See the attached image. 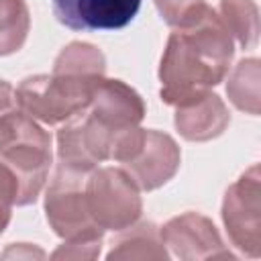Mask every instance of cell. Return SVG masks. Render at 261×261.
Returning <instances> with one entry per match:
<instances>
[{"instance_id":"1","label":"cell","mask_w":261,"mask_h":261,"mask_svg":"<svg viewBox=\"0 0 261 261\" xmlns=\"http://www.w3.org/2000/svg\"><path fill=\"white\" fill-rule=\"evenodd\" d=\"M234 55V41L214 8L173 33L167 39L159 80L161 100L181 108L204 98L224 80Z\"/></svg>"},{"instance_id":"2","label":"cell","mask_w":261,"mask_h":261,"mask_svg":"<svg viewBox=\"0 0 261 261\" xmlns=\"http://www.w3.org/2000/svg\"><path fill=\"white\" fill-rule=\"evenodd\" d=\"M104 55L88 43H69L57 55L53 71L24 77L16 92L18 108L45 124H63L82 112L104 80Z\"/></svg>"},{"instance_id":"3","label":"cell","mask_w":261,"mask_h":261,"mask_svg":"<svg viewBox=\"0 0 261 261\" xmlns=\"http://www.w3.org/2000/svg\"><path fill=\"white\" fill-rule=\"evenodd\" d=\"M0 161L18 179L20 194L16 206L37 200L51 165V135L20 108L0 118Z\"/></svg>"},{"instance_id":"4","label":"cell","mask_w":261,"mask_h":261,"mask_svg":"<svg viewBox=\"0 0 261 261\" xmlns=\"http://www.w3.org/2000/svg\"><path fill=\"white\" fill-rule=\"evenodd\" d=\"M94 167L59 161L45 196V212L51 228L65 241H100L104 230L90 216L86 179Z\"/></svg>"},{"instance_id":"5","label":"cell","mask_w":261,"mask_h":261,"mask_svg":"<svg viewBox=\"0 0 261 261\" xmlns=\"http://www.w3.org/2000/svg\"><path fill=\"white\" fill-rule=\"evenodd\" d=\"M88 210L102 230H122L137 222L143 204L139 186L122 167H94L86 179Z\"/></svg>"},{"instance_id":"6","label":"cell","mask_w":261,"mask_h":261,"mask_svg":"<svg viewBox=\"0 0 261 261\" xmlns=\"http://www.w3.org/2000/svg\"><path fill=\"white\" fill-rule=\"evenodd\" d=\"M259 165H251L228 190L222 202V220L230 243L249 257L261 253Z\"/></svg>"},{"instance_id":"7","label":"cell","mask_w":261,"mask_h":261,"mask_svg":"<svg viewBox=\"0 0 261 261\" xmlns=\"http://www.w3.org/2000/svg\"><path fill=\"white\" fill-rule=\"evenodd\" d=\"M159 232L163 245H167L179 259H232V253L224 249L216 226L198 212H186L171 218Z\"/></svg>"},{"instance_id":"8","label":"cell","mask_w":261,"mask_h":261,"mask_svg":"<svg viewBox=\"0 0 261 261\" xmlns=\"http://www.w3.org/2000/svg\"><path fill=\"white\" fill-rule=\"evenodd\" d=\"M57 20L71 31H116L126 27L143 0H51Z\"/></svg>"},{"instance_id":"9","label":"cell","mask_w":261,"mask_h":261,"mask_svg":"<svg viewBox=\"0 0 261 261\" xmlns=\"http://www.w3.org/2000/svg\"><path fill=\"white\" fill-rule=\"evenodd\" d=\"M179 165V149L175 141L159 130H145L139 153L122 163V169L135 179L139 190H155L173 177Z\"/></svg>"},{"instance_id":"10","label":"cell","mask_w":261,"mask_h":261,"mask_svg":"<svg viewBox=\"0 0 261 261\" xmlns=\"http://www.w3.org/2000/svg\"><path fill=\"white\" fill-rule=\"evenodd\" d=\"M88 112L112 133H122L139 122L145 116V104L141 96L120 80H102L94 90Z\"/></svg>"},{"instance_id":"11","label":"cell","mask_w":261,"mask_h":261,"mask_svg":"<svg viewBox=\"0 0 261 261\" xmlns=\"http://www.w3.org/2000/svg\"><path fill=\"white\" fill-rule=\"evenodd\" d=\"M230 122L224 102L208 92L194 104L181 106L175 112V128L188 141H208L218 137Z\"/></svg>"},{"instance_id":"12","label":"cell","mask_w":261,"mask_h":261,"mask_svg":"<svg viewBox=\"0 0 261 261\" xmlns=\"http://www.w3.org/2000/svg\"><path fill=\"white\" fill-rule=\"evenodd\" d=\"M108 259H165L167 251L159 228L153 222L130 224L112 241Z\"/></svg>"},{"instance_id":"13","label":"cell","mask_w":261,"mask_h":261,"mask_svg":"<svg viewBox=\"0 0 261 261\" xmlns=\"http://www.w3.org/2000/svg\"><path fill=\"white\" fill-rule=\"evenodd\" d=\"M218 16L228 29L232 41L249 49L257 43L259 35V16L253 0H220Z\"/></svg>"},{"instance_id":"14","label":"cell","mask_w":261,"mask_h":261,"mask_svg":"<svg viewBox=\"0 0 261 261\" xmlns=\"http://www.w3.org/2000/svg\"><path fill=\"white\" fill-rule=\"evenodd\" d=\"M226 94L239 110L259 114V61L255 57L237 63L228 77Z\"/></svg>"},{"instance_id":"15","label":"cell","mask_w":261,"mask_h":261,"mask_svg":"<svg viewBox=\"0 0 261 261\" xmlns=\"http://www.w3.org/2000/svg\"><path fill=\"white\" fill-rule=\"evenodd\" d=\"M31 18L24 0H0V55L18 51L29 35Z\"/></svg>"},{"instance_id":"16","label":"cell","mask_w":261,"mask_h":261,"mask_svg":"<svg viewBox=\"0 0 261 261\" xmlns=\"http://www.w3.org/2000/svg\"><path fill=\"white\" fill-rule=\"evenodd\" d=\"M153 2L161 18L173 29H179L198 20L208 8L206 0H153Z\"/></svg>"},{"instance_id":"17","label":"cell","mask_w":261,"mask_h":261,"mask_svg":"<svg viewBox=\"0 0 261 261\" xmlns=\"http://www.w3.org/2000/svg\"><path fill=\"white\" fill-rule=\"evenodd\" d=\"M18 194H20V186L16 175L4 161H0V232L10 222V210L12 204L18 202Z\"/></svg>"},{"instance_id":"18","label":"cell","mask_w":261,"mask_h":261,"mask_svg":"<svg viewBox=\"0 0 261 261\" xmlns=\"http://www.w3.org/2000/svg\"><path fill=\"white\" fill-rule=\"evenodd\" d=\"M14 108H18V104H16V92H14V88L8 82L0 80V118L4 114L12 112Z\"/></svg>"}]
</instances>
